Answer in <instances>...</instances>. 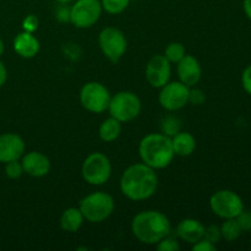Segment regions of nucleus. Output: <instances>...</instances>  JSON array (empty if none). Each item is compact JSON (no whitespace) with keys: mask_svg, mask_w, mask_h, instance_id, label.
I'll list each match as a JSON object with an SVG mask.
<instances>
[{"mask_svg":"<svg viewBox=\"0 0 251 251\" xmlns=\"http://www.w3.org/2000/svg\"><path fill=\"white\" fill-rule=\"evenodd\" d=\"M190 87L181 81L168 82L161 87L158 100L159 104L169 112H176L189 103Z\"/></svg>","mask_w":251,"mask_h":251,"instance_id":"9b49d317","label":"nucleus"},{"mask_svg":"<svg viewBox=\"0 0 251 251\" xmlns=\"http://www.w3.org/2000/svg\"><path fill=\"white\" fill-rule=\"evenodd\" d=\"M85 217L80 208L69 207L61 213L60 217V226L63 230L69 233H76L82 226Z\"/></svg>","mask_w":251,"mask_h":251,"instance_id":"6ab92c4d","label":"nucleus"},{"mask_svg":"<svg viewBox=\"0 0 251 251\" xmlns=\"http://www.w3.org/2000/svg\"><path fill=\"white\" fill-rule=\"evenodd\" d=\"M139 153L142 163L156 169H163L174 158L172 139L161 134H149L140 141Z\"/></svg>","mask_w":251,"mask_h":251,"instance_id":"7ed1b4c3","label":"nucleus"},{"mask_svg":"<svg viewBox=\"0 0 251 251\" xmlns=\"http://www.w3.org/2000/svg\"><path fill=\"white\" fill-rule=\"evenodd\" d=\"M206 100V95L202 90L200 88H190V93H189V102L194 105H201L203 104Z\"/></svg>","mask_w":251,"mask_h":251,"instance_id":"c756f323","label":"nucleus"},{"mask_svg":"<svg viewBox=\"0 0 251 251\" xmlns=\"http://www.w3.org/2000/svg\"><path fill=\"white\" fill-rule=\"evenodd\" d=\"M179 81L185 83L189 87L195 86L202 76V68L198 59L194 55H186L176 65Z\"/></svg>","mask_w":251,"mask_h":251,"instance_id":"4468645a","label":"nucleus"},{"mask_svg":"<svg viewBox=\"0 0 251 251\" xmlns=\"http://www.w3.org/2000/svg\"><path fill=\"white\" fill-rule=\"evenodd\" d=\"M157 250L158 251H178L180 249V245L174 238L171 237V234L167 235L166 238L157 243Z\"/></svg>","mask_w":251,"mask_h":251,"instance_id":"a878e982","label":"nucleus"},{"mask_svg":"<svg viewBox=\"0 0 251 251\" xmlns=\"http://www.w3.org/2000/svg\"><path fill=\"white\" fill-rule=\"evenodd\" d=\"M98 44L105 58L112 63H118L125 54L127 41L123 31L117 27H105L98 36Z\"/></svg>","mask_w":251,"mask_h":251,"instance_id":"6e6552de","label":"nucleus"},{"mask_svg":"<svg viewBox=\"0 0 251 251\" xmlns=\"http://www.w3.org/2000/svg\"><path fill=\"white\" fill-rule=\"evenodd\" d=\"M25 153V141L17 134L6 132L0 135V162L17 161Z\"/></svg>","mask_w":251,"mask_h":251,"instance_id":"ddd939ff","label":"nucleus"},{"mask_svg":"<svg viewBox=\"0 0 251 251\" xmlns=\"http://www.w3.org/2000/svg\"><path fill=\"white\" fill-rule=\"evenodd\" d=\"M171 74V63L161 54L152 56L146 65V78L150 85L154 88H161L168 83Z\"/></svg>","mask_w":251,"mask_h":251,"instance_id":"f8f14e48","label":"nucleus"},{"mask_svg":"<svg viewBox=\"0 0 251 251\" xmlns=\"http://www.w3.org/2000/svg\"><path fill=\"white\" fill-rule=\"evenodd\" d=\"M193 250L195 251H216V245L202 238L198 243L193 244Z\"/></svg>","mask_w":251,"mask_h":251,"instance_id":"473e14b6","label":"nucleus"},{"mask_svg":"<svg viewBox=\"0 0 251 251\" xmlns=\"http://www.w3.org/2000/svg\"><path fill=\"white\" fill-rule=\"evenodd\" d=\"M55 19L59 22H70L71 19V7L68 6V4H59V6L55 10Z\"/></svg>","mask_w":251,"mask_h":251,"instance_id":"c85d7f7f","label":"nucleus"},{"mask_svg":"<svg viewBox=\"0 0 251 251\" xmlns=\"http://www.w3.org/2000/svg\"><path fill=\"white\" fill-rule=\"evenodd\" d=\"M103 10L108 14L117 15L124 11L130 4V0H100Z\"/></svg>","mask_w":251,"mask_h":251,"instance_id":"b1692460","label":"nucleus"},{"mask_svg":"<svg viewBox=\"0 0 251 251\" xmlns=\"http://www.w3.org/2000/svg\"><path fill=\"white\" fill-rule=\"evenodd\" d=\"M205 234L202 223L194 218H185L176 226V235L189 244H195L201 240Z\"/></svg>","mask_w":251,"mask_h":251,"instance_id":"dca6fc26","label":"nucleus"},{"mask_svg":"<svg viewBox=\"0 0 251 251\" xmlns=\"http://www.w3.org/2000/svg\"><path fill=\"white\" fill-rule=\"evenodd\" d=\"M203 238L216 245L217 243H220L221 238H222L221 228L217 227V226H208V227H205V234H203Z\"/></svg>","mask_w":251,"mask_h":251,"instance_id":"bb28decb","label":"nucleus"},{"mask_svg":"<svg viewBox=\"0 0 251 251\" xmlns=\"http://www.w3.org/2000/svg\"><path fill=\"white\" fill-rule=\"evenodd\" d=\"M164 56L168 59L171 64H178L185 56V47H184L183 43H179V42H172L167 46L166 50H164Z\"/></svg>","mask_w":251,"mask_h":251,"instance_id":"5701e85b","label":"nucleus"},{"mask_svg":"<svg viewBox=\"0 0 251 251\" xmlns=\"http://www.w3.org/2000/svg\"><path fill=\"white\" fill-rule=\"evenodd\" d=\"M7 80V70L5 68V65L2 64V61H0V87L5 85Z\"/></svg>","mask_w":251,"mask_h":251,"instance_id":"72a5a7b5","label":"nucleus"},{"mask_svg":"<svg viewBox=\"0 0 251 251\" xmlns=\"http://www.w3.org/2000/svg\"><path fill=\"white\" fill-rule=\"evenodd\" d=\"M158 186V176L153 168L145 163L127 167L120 178L123 195L132 201H144L151 198Z\"/></svg>","mask_w":251,"mask_h":251,"instance_id":"f257e3e1","label":"nucleus"},{"mask_svg":"<svg viewBox=\"0 0 251 251\" xmlns=\"http://www.w3.org/2000/svg\"><path fill=\"white\" fill-rule=\"evenodd\" d=\"M4 49H5L4 42H2V39L0 38V56H1L2 53H4Z\"/></svg>","mask_w":251,"mask_h":251,"instance_id":"c9c22d12","label":"nucleus"},{"mask_svg":"<svg viewBox=\"0 0 251 251\" xmlns=\"http://www.w3.org/2000/svg\"><path fill=\"white\" fill-rule=\"evenodd\" d=\"M220 228L222 238L227 240V242H235L237 239H239L240 235H242L243 233L242 228L238 225L235 218H228V220H225V222L222 223V226H221Z\"/></svg>","mask_w":251,"mask_h":251,"instance_id":"412c9836","label":"nucleus"},{"mask_svg":"<svg viewBox=\"0 0 251 251\" xmlns=\"http://www.w3.org/2000/svg\"><path fill=\"white\" fill-rule=\"evenodd\" d=\"M39 41L29 32L24 31L22 33H19L14 39V49L20 56L22 58H33L38 54Z\"/></svg>","mask_w":251,"mask_h":251,"instance_id":"f3484780","label":"nucleus"},{"mask_svg":"<svg viewBox=\"0 0 251 251\" xmlns=\"http://www.w3.org/2000/svg\"><path fill=\"white\" fill-rule=\"evenodd\" d=\"M102 11L100 0H76L71 6L70 22L77 28H90L100 20Z\"/></svg>","mask_w":251,"mask_h":251,"instance_id":"9d476101","label":"nucleus"},{"mask_svg":"<svg viewBox=\"0 0 251 251\" xmlns=\"http://www.w3.org/2000/svg\"><path fill=\"white\" fill-rule=\"evenodd\" d=\"M108 110L110 117L115 118L120 123L131 122L141 112V100L136 93L122 91L110 98Z\"/></svg>","mask_w":251,"mask_h":251,"instance_id":"423d86ee","label":"nucleus"},{"mask_svg":"<svg viewBox=\"0 0 251 251\" xmlns=\"http://www.w3.org/2000/svg\"><path fill=\"white\" fill-rule=\"evenodd\" d=\"M159 127H161L162 134L172 139L174 135H176L179 131H181V120L179 119L176 115L168 114L166 115V117L162 118Z\"/></svg>","mask_w":251,"mask_h":251,"instance_id":"4be33fe9","label":"nucleus"},{"mask_svg":"<svg viewBox=\"0 0 251 251\" xmlns=\"http://www.w3.org/2000/svg\"><path fill=\"white\" fill-rule=\"evenodd\" d=\"M22 167L25 173L33 178H42L46 176L50 171V161L46 154L41 152L32 151L22 157Z\"/></svg>","mask_w":251,"mask_h":251,"instance_id":"2eb2a0df","label":"nucleus"},{"mask_svg":"<svg viewBox=\"0 0 251 251\" xmlns=\"http://www.w3.org/2000/svg\"><path fill=\"white\" fill-rule=\"evenodd\" d=\"M172 146L176 156L188 157L194 153L196 149V140L190 132L179 131L172 137Z\"/></svg>","mask_w":251,"mask_h":251,"instance_id":"a211bd4d","label":"nucleus"},{"mask_svg":"<svg viewBox=\"0 0 251 251\" xmlns=\"http://www.w3.org/2000/svg\"><path fill=\"white\" fill-rule=\"evenodd\" d=\"M243 9H244V12L248 19L251 20V0H244V2H243Z\"/></svg>","mask_w":251,"mask_h":251,"instance_id":"f704fd0d","label":"nucleus"},{"mask_svg":"<svg viewBox=\"0 0 251 251\" xmlns=\"http://www.w3.org/2000/svg\"><path fill=\"white\" fill-rule=\"evenodd\" d=\"M24 173V167H22L21 162H19V159L5 163V174L7 178L19 179Z\"/></svg>","mask_w":251,"mask_h":251,"instance_id":"393cba45","label":"nucleus"},{"mask_svg":"<svg viewBox=\"0 0 251 251\" xmlns=\"http://www.w3.org/2000/svg\"><path fill=\"white\" fill-rule=\"evenodd\" d=\"M109 91L100 82L91 81L85 83L80 91V102L91 113H103L108 109L110 102Z\"/></svg>","mask_w":251,"mask_h":251,"instance_id":"1a4fd4ad","label":"nucleus"},{"mask_svg":"<svg viewBox=\"0 0 251 251\" xmlns=\"http://www.w3.org/2000/svg\"><path fill=\"white\" fill-rule=\"evenodd\" d=\"M242 85L245 92L251 96V64L245 68L242 74Z\"/></svg>","mask_w":251,"mask_h":251,"instance_id":"2f4dec72","label":"nucleus"},{"mask_svg":"<svg viewBox=\"0 0 251 251\" xmlns=\"http://www.w3.org/2000/svg\"><path fill=\"white\" fill-rule=\"evenodd\" d=\"M131 230L137 240L144 244L154 245L171 234L172 226L164 213L149 210L137 213L132 218Z\"/></svg>","mask_w":251,"mask_h":251,"instance_id":"f03ea898","label":"nucleus"},{"mask_svg":"<svg viewBox=\"0 0 251 251\" xmlns=\"http://www.w3.org/2000/svg\"><path fill=\"white\" fill-rule=\"evenodd\" d=\"M56 2H59V4H69L70 1H73V0H55Z\"/></svg>","mask_w":251,"mask_h":251,"instance_id":"e433bc0d","label":"nucleus"},{"mask_svg":"<svg viewBox=\"0 0 251 251\" xmlns=\"http://www.w3.org/2000/svg\"><path fill=\"white\" fill-rule=\"evenodd\" d=\"M115 207L114 199L104 191H96L81 199L78 208L86 221L91 223H100L110 217Z\"/></svg>","mask_w":251,"mask_h":251,"instance_id":"20e7f679","label":"nucleus"},{"mask_svg":"<svg viewBox=\"0 0 251 251\" xmlns=\"http://www.w3.org/2000/svg\"><path fill=\"white\" fill-rule=\"evenodd\" d=\"M81 174L86 183L91 185H103L112 176V164L109 158L100 152L88 154L82 163Z\"/></svg>","mask_w":251,"mask_h":251,"instance_id":"39448f33","label":"nucleus"},{"mask_svg":"<svg viewBox=\"0 0 251 251\" xmlns=\"http://www.w3.org/2000/svg\"><path fill=\"white\" fill-rule=\"evenodd\" d=\"M122 134V123L117 120L115 118L110 117L102 122L98 129V135L100 140L104 142H113L118 139Z\"/></svg>","mask_w":251,"mask_h":251,"instance_id":"aec40b11","label":"nucleus"},{"mask_svg":"<svg viewBox=\"0 0 251 251\" xmlns=\"http://www.w3.org/2000/svg\"><path fill=\"white\" fill-rule=\"evenodd\" d=\"M210 207L212 212L223 220L235 218L243 210L244 202L237 193L232 190H218L211 196Z\"/></svg>","mask_w":251,"mask_h":251,"instance_id":"0eeeda50","label":"nucleus"},{"mask_svg":"<svg viewBox=\"0 0 251 251\" xmlns=\"http://www.w3.org/2000/svg\"><path fill=\"white\" fill-rule=\"evenodd\" d=\"M39 21L34 15H28V16L25 17L24 22H22V27L26 32H29V33H33L37 28H38Z\"/></svg>","mask_w":251,"mask_h":251,"instance_id":"7c9ffc66","label":"nucleus"},{"mask_svg":"<svg viewBox=\"0 0 251 251\" xmlns=\"http://www.w3.org/2000/svg\"><path fill=\"white\" fill-rule=\"evenodd\" d=\"M238 225L240 226L243 232H251V211L243 210L239 215L235 217Z\"/></svg>","mask_w":251,"mask_h":251,"instance_id":"cd10ccee","label":"nucleus"},{"mask_svg":"<svg viewBox=\"0 0 251 251\" xmlns=\"http://www.w3.org/2000/svg\"><path fill=\"white\" fill-rule=\"evenodd\" d=\"M250 247H251V240H250Z\"/></svg>","mask_w":251,"mask_h":251,"instance_id":"4c0bfd02","label":"nucleus"}]
</instances>
